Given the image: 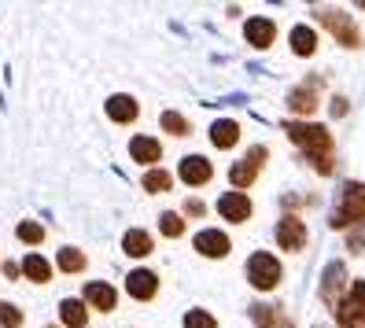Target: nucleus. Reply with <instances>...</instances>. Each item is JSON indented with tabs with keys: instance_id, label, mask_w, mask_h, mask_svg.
I'll list each match as a JSON object with an SVG mask.
<instances>
[{
	"instance_id": "obj_8",
	"label": "nucleus",
	"mask_w": 365,
	"mask_h": 328,
	"mask_svg": "<svg viewBox=\"0 0 365 328\" xmlns=\"http://www.w3.org/2000/svg\"><path fill=\"white\" fill-rule=\"evenodd\" d=\"M273 34H277V26L269 23V19H247V41L255 48H266L273 41Z\"/></svg>"
},
{
	"instance_id": "obj_1",
	"label": "nucleus",
	"mask_w": 365,
	"mask_h": 328,
	"mask_svg": "<svg viewBox=\"0 0 365 328\" xmlns=\"http://www.w3.org/2000/svg\"><path fill=\"white\" fill-rule=\"evenodd\" d=\"M365 214V192L361 188H347L343 192V207L332 214V225H351V222H358V217Z\"/></svg>"
},
{
	"instance_id": "obj_24",
	"label": "nucleus",
	"mask_w": 365,
	"mask_h": 328,
	"mask_svg": "<svg viewBox=\"0 0 365 328\" xmlns=\"http://www.w3.org/2000/svg\"><path fill=\"white\" fill-rule=\"evenodd\" d=\"M41 236H45V229L34 225V222H23V225H19V240H26V244H37Z\"/></svg>"
},
{
	"instance_id": "obj_19",
	"label": "nucleus",
	"mask_w": 365,
	"mask_h": 328,
	"mask_svg": "<svg viewBox=\"0 0 365 328\" xmlns=\"http://www.w3.org/2000/svg\"><path fill=\"white\" fill-rule=\"evenodd\" d=\"M59 266L67 270V273H74V270H81V266H85V258H81L74 247H63V251H59Z\"/></svg>"
},
{
	"instance_id": "obj_11",
	"label": "nucleus",
	"mask_w": 365,
	"mask_h": 328,
	"mask_svg": "<svg viewBox=\"0 0 365 328\" xmlns=\"http://www.w3.org/2000/svg\"><path fill=\"white\" fill-rule=\"evenodd\" d=\"M107 115L115 122H130V118H137V103L130 96H111L107 100Z\"/></svg>"
},
{
	"instance_id": "obj_27",
	"label": "nucleus",
	"mask_w": 365,
	"mask_h": 328,
	"mask_svg": "<svg viewBox=\"0 0 365 328\" xmlns=\"http://www.w3.org/2000/svg\"><path fill=\"white\" fill-rule=\"evenodd\" d=\"M163 232L166 236H178L181 232V217L178 214H163Z\"/></svg>"
},
{
	"instance_id": "obj_12",
	"label": "nucleus",
	"mask_w": 365,
	"mask_h": 328,
	"mask_svg": "<svg viewBox=\"0 0 365 328\" xmlns=\"http://www.w3.org/2000/svg\"><path fill=\"white\" fill-rule=\"evenodd\" d=\"M130 151H133V159H137V163H155V159H159V140H152V137H137V140L130 144Z\"/></svg>"
},
{
	"instance_id": "obj_9",
	"label": "nucleus",
	"mask_w": 365,
	"mask_h": 328,
	"mask_svg": "<svg viewBox=\"0 0 365 328\" xmlns=\"http://www.w3.org/2000/svg\"><path fill=\"white\" fill-rule=\"evenodd\" d=\"M125 288H130L133 299H152V295H155V277L148 273V270H137V273H130Z\"/></svg>"
},
{
	"instance_id": "obj_14",
	"label": "nucleus",
	"mask_w": 365,
	"mask_h": 328,
	"mask_svg": "<svg viewBox=\"0 0 365 328\" xmlns=\"http://www.w3.org/2000/svg\"><path fill=\"white\" fill-rule=\"evenodd\" d=\"M236 133H240V129H236V122H214L210 140L218 144V148H232V144H236Z\"/></svg>"
},
{
	"instance_id": "obj_5",
	"label": "nucleus",
	"mask_w": 365,
	"mask_h": 328,
	"mask_svg": "<svg viewBox=\"0 0 365 328\" xmlns=\"http://www.w3.org/2000/svg\"><path fill=\"white\" fill-rule=\"evenodd\" d=\"M361 317H365V280H358L354 295H351L347 302H343V310H339V324H343V328H354Z\"/></svg>"
},
{
	"instance_id": "obj_25",
	"label": "nucleus",
	"mask_w": 365,
	"mask_h": 328,
	"mask_svg": "<svg viewBox=\"0 0 365 328\" xmlns=\"http://www.w3.org/2000/svg\"><path fill=\"white\" fill-rule=\"evenodd\" d=\"M163 125L170 129V133H188V122H185L181 115H174V111H166V115H163Z\"/></svg>"
},
{
	"instance_id": "obj_7",
	"label": "nucleus",
	"mask_w": 365,
	"mask_h": 328,
	"mask_svg": "<svg viewBox=\"0 0 365 328\" xmlns=\"http://www.w3.org/2000/svg\"><path fill=\"white\" fill-rule=\"evenodd\" d=\"M196 251H203V255H210V258H222V255L229 251V240H225L222 232L207 229V232L196 236Z\"/></svg>"
},
{
	"instance_id": "obj_4",
	"label": "nucleus",
	"mask_w": 365,
	"mask_h": 328,
	"mask_svg": "<svg viewBox=\"0 0 365 328\" xmlns=\"http://www.w3.org/2000/svg\"><path fill=\"white\" fill-rule=\"evenodd\" d=\"M277 240H281L284 251H299L307 244V225L299 222V217H284V222L277 225Z\"/></svg>"
},
{
	"instance_id": "obj_16",
	"label": "nucleus",
	"mask_w": 365,
	"mask_h": 328,
	"mask_svg": "<svg viewBox=\"0 0 365 328\" xmlns=\"http://www.w3.org/2000/svg\"><path fill=\"white\" fill-rule=\"evenodd\" d=\"M292 48H295L299 56H310V52H314V30L295 26V30H292Z\"/></svg>"
},
{
	"instance_id": "obj_21",
	"label": "nucleus",
	"mask_w": 365,
	"mask_h": 328,
	"mask_svg": "<svg viewBox=\"0 0 365 328\" xmlns=\"http://www.w3.org/2000/svg\"><path fill=\"white\" fill-rule=\"evenodd\" d=\"M185 328H218V324H214V317H210V314H203V310H192V314L185 317Z\"/></svg>"
},
{
	"instance_id": "obj_29",
	"label": "nucleus",
	"mask_w": 365,
	"mask_h": 328,
	"mask_svg": "<svg viewBox=\"0 0 365 328\" xmlns=\"http://www.w3.org/2000/svg\"><path fill=\"white\" fill-rule=\"evenodd\" d=\"M251 314H255V321H259V328H269V324H273L269 306H251Z\"/></svg>"
},
{
	"instance_id": "obj_15",
	"label": "nucleus",
	"mask_w": 365,
	"mask_h": 328,
	"mask_svg": "<svg viewBox=\"0 0 365 328\" xmlns=\"http://www.w3.org/2000/svg\"><path fill=\"white\" fill-rule=\"evenodd\" d=\"M59 317H63V324L81 328V324H85V306H81V302H74V299H67V302L59 306Z\"/></svg>"
},
{
	"instance_id": "obj_2",
	"label": "nucleus",
	"mask_w": 365,
	"mask_h": 328,
	"mask_svg": "<svg viewBox=\"0 0 365 328\" xmlns=\"http://www.w3.org/2000/svg\"><path fill=\"white\" fill-rule=\"evenodd\" d=\"M281 280V266H277V258H269V255H255L251 258V284L255 288H273V284Z\"/></svg>"
},
{
	"instance_id": "obj_10",
	"label": "nucleus",
	"mask_w": 365,
	"mask_h": 328,
	"mask_svg": "<svg viewBox=\"0 0 365 328\" xmlns=\"http://www.w3.org/2000/svg\"><path fill=\"white\" fill-rule=\"evenodd\" d=\"M181 178H185L188 185H203V181L210 178V163H207V159H200V155L185 159V163H181Z\"/></svg>"
},
{
	"instance_id": "obj_23",
	"label": "nucleus",
	"mask_w": 365,
	"mask_h": 328,
	"mask_svg": "<svg viewBox=\"0 0 365 328\" xmlns=\"http://www.w3.org/2000/svg\"><path fill=\"white\" fill-rule=\"evenodd\" d=\"M144 188H152V192H163V188H170V178H166L163 170H152V173H148V178H144Z\"/></svg>"
},
{
	"instance_id": "obj_6",
	"label": "nucleus",
	"mask_w": 365,
	"mask_h": 328,
	"mask_svg": "<svg viewBox=\"0 0 365 328\" xmlns=\"http://www.w3.org/2000/svg\"><path fill=\"white\" fill-rule=\"evenodd\" d=\"M218 210L229 217V222H247V214H251V203H247V195L240 192H229L218 200Z\"/></svg>"
},
{
	"instance_id": "obj_18",
	"label": "nucleus",
	"mask_w": 365,
	"mask_h": 328,
	"mask_svg": "<svg viewBox=\"0 0 365 328\" xmlns=\"http://www.w3.org/2000/svg\"><path fill=\"white\" fill-rule=\"evenodd\" d=\"M125 251L140 258V255H148V251H152V240H148L144 232H137V229H133V232H125Z\"/></svg>"
},
{
	"instance_id": "obj_26",
	"label": "nucleus",
	"mask_w": 365,
	"mask_h": 328,
	"mask_svg": "<svg viewBox=\"0 0 365 328\" xmlns=\"http://www.w3.org/2000/svg\"><path fill=\"white\" fill-rule=\"evenodd\" d=\"M251 178H255V170H251L247 163H236V166H232V185H247Z\"/></svg>"
},
{
	"instance_id": "obj_20",
	"label": "nucleus",
	"mask_w": 365,
	"mask_h": 328,
	"mask_svg": "<svg viewBox=\"0 0 365 328\" xmlns=\"http://www.w3.org/2000/svg\"><path fill=\"white\" fill-rule=\"evenodd\" d=\"M339 280H343V266H339V262H332V266L325 270V288H321V292H325V299H332V284L339 288Z\"/></svg>"
},
{
	"instance_id": "obj_30",
	"label": "nucleus",
	"mask_w": 365,
	"mask_h": 328,
	"mask_svg": "<svg viewBox=\"0 0 365 328\" xmlns=\"http://www.w3.org/2000/svg\"><path fill=\"white\" fill-rule=\"evenodd\" d=\"M332 115H347V103H343V100H332Z\"/></svg>"
},
{
	"instance_id": "obj_28",
	"label": "nucleus",
	"mask_w": 365,
	"mask_h": 328,
	"mask_svg": "<svg viewBox=\"0 0 365 328\" xmlns=\"http://www.w3.org/2000/svg\"><path fill=\"white\" fill-rule=\"evenodd\" d=\"M292 107H295V111H310L314 96H310V93H292Z\"/></svg>"
},
{
	"instance_id": "obj_22",
	"label": "nucleus",
	"mask_w": 365,
	"mask_h": 328,
	"mask_svg": "<svg viewBox=\"0 0 365 328\" xmlns=\"http://www.w3.org/2000/svg\"><path fill=\"white\" fill-rule=\"evenodd\" d=\"M19 321H23V314H19L11 302L0 306V324H4V328H19Z\"/></svg>"
},
{
	"instance_id": "obj_13",
	"label": "nucleus",
	"mask_w": 365,
	"mask_h": 328,
	"mask_svg": "<svg viewBox=\"0 0 365 328\" xmlns=\"http://www.w3.org/2000/svg\"><path fill=\"white\" fill-rule=\"evenodd\" d=\"M85 299H89L93 306H100V310H111L115 306V292L107 288V284H89V288H85Z\"/></svg>"
},
{
	"instance_id": "obj_3",
	"label": "nucleus",
	"mask_w": 365,
	"mask_h": 328,
	"mask_svg": "<svg viewBox=\"0 0 365 328\" xmlns=\"http://www.w3.org/2000/svg\"><path fill=\"white\" fill-rule=\"evenodd\" d=\"M288 133L292 140L307 144L310 151H329V133L321 125H303V122H288Z\"/></svg>"
},
{
	"instance_id": "obj_17",
	"label": "nucleus",
	"mask_w": 365,
	"mask_h": 328,
	"mask_svg": "<svg viewBox=\"0 0 365 328\" xmlns=\"http://www.w3.org/2000/svg\"><path fill=\"white\" fill-rule=\"evenodd\" d=\"M23 270H26V277H34V280H48V262L41 258V255H26V262H23Z\"/></svg>"
}]
</instances>
